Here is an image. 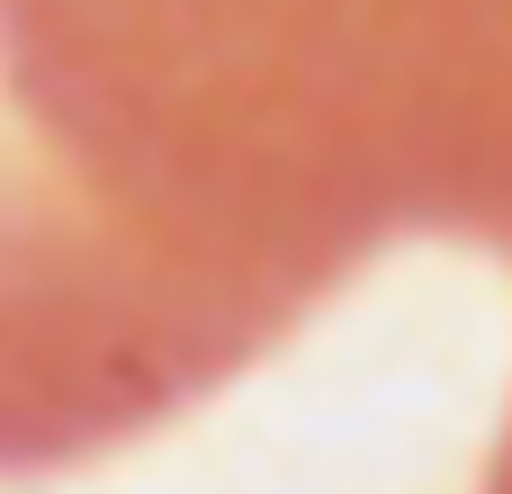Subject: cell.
Returning <instances> with one entry per match:
<instances>
[{"label":"cell","mask_w":512,"mask_h":494,"mask_svg":"<svg viewBox=\"0 0 512 494\" xmlns=\"http://www.w3.org/2000/svg\"><path fill=\"white\" fill-rule=\"evenodd\" d=\"M486 494H512V441H504V459H495V486Z\"/></svg>","instance_id":"obj_1"}]
</instances>
